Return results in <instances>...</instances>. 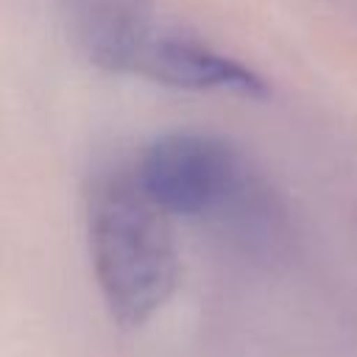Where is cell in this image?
Returning a JSON list of instances; mask_svg holds the SVG:
<instances>
[{
  "label": "cell",
  "mask_w": 357,
  "mask_h": 357,
  "mask_svg": "<svg viewBox=\"0 0 357 357\" xmlns=\"http://www.w3.org/2000/svg\"><path fill=\"white\" fill-rule=\"evenodd\" d=\"M131 170L167 218H223L259 201V184L243 153L209 131L156 134L142 145Z\"/></svg>",
  "instance_id": "cell-2"
},
{
  "label": "cell",
  "mask_w": 357,
  "mask_h": 357,
  "mask_svg": "<svg viewBox=\"0 0 357 357\" xmlns=\"http://www.w3.org/2000/svg\"><path fill=\"white\" fill-rule=\"evenodd\" d=\"M134 75L187 92H229L240 98H268L271 92V84L245 61L198 36L167 28H159L151 39Z\"/></svg>",
  "instance_id": "cell-3"
},
{
  "label": "cell",
  "mask_w": 357,
  "mask_h": 357,
  "mask_svg": "<svg viewBox=\"0 0 357 357\" xmlns=\"http://www.w3.org/2000/svg\"><path fill=\"white\" fill-rule=\"evenodd\" d=\"M84 56L106 73H134L159 33L151 0H59Z\"/></svg>",
  "instance_id": "cell-4"
},
{
  "label": "cell",
  "mask_w": 357,
  "mask_h": 357,
  "mask_svg": "<svg viewBox=\"0 0 357 357\" xmlns=\"http://www.w3.org/2000/svg\"><path fill=\"white\" fill-rule=\"evenodd\" d=\"M86 248L98 290L120 326H142L176 293L181 262L167 215L142 192L131 167L89 178Z\"/></svg>",
  "instance_id": "cell-1"
}]
</instances>
